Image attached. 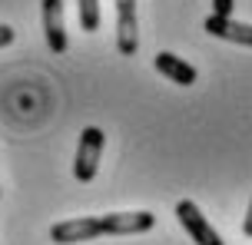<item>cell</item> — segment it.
I'll use <instances>...</instances> for the list:
<instances>
[{
  "label": "cell",
  "instance_id": "12",
  "mask_svg": "<svg viewBox=\"0 0 252 245\" xmlns=\"http://www.w3.org/2000/svg\"><path fill=\"white\" fill-rule=\"evenodd\" d=\"M242 235L252 239V199H249V209H246V219H242Z\"/></svg>",
  "mask_w": 252,
  "mask_h": 245
},
{
  "label": "cell",
  "instance_id": "7",
  "mask_svg": "<svg viewBox=\"0 0 252 245\" xmlns=\"http://www.w3.org/2000/svg\"><path fill=\"white\" fill-rule=\"evenodd\" d=\"M202 30H206L209 37L252 47V24H242V20H232V17H213V13H209V17L202 20Z\"/></svg>",
  "mask_w": 252,
  "mask_h": 245
},
{
  "label": "cell",
  "instance_id": "5",
  "mask_svg": "<svg viewBox=\"0 0 252 245\" xmlns=\"http://www.w3.org/2000/svg\"><path fill=\"white\" fill-rule=\"evenodd\" d=\"M100 216H80V219H66L50 225V242L57 245H76V242H93L100 239Z\"/></svg>",
  "mask_w": 252,
  "mask_h": 245
},
{
  "label": "cell",
  "instance_id": "8",
  "mask_svg": "<svg viewBox=\"0 0 252 245\" xmlns=\"http://www.w3.org/2000/svg\"><path fill=\"white\" fill-rule=\"evenodd\" d=\"M153 66H156V70H159L169 83H176V86H192V83L199 80L196 66L186 63L183 56H176V53H169V50L156 53V56H153Z\"/></svg>",
  "mask_w": 252,
  "mask_h": 245
},
{
  "label": "cell",
  "instance_id": "3",
  "mask_svg": "<svg viewBox=\"0 0 252 245\" xmlns=\"http://www.w3.org/2000/svg\"><path fill=\"white\" fill-rule=\"evenodd\" d=\"M156 225V216L139 209V212H106L100 216V232L103 235H143Z\"/></svg>",
  "mask_w": 252,
  "mask_h": 245
},
{
  "label": "cell",
  "instance_id": "6",
  "mask_svg": "<svg viewBox=\"0 0 252 245\" xmlns=\"http://www.w3.org/2000/svg\"><path fill=\"white\" fill-rule=\"evenodd\" d=\"M40 17H43V37L53 56H63L70 40H66V24H63V0H40Z\"/></svg>",
  "mask_w": 252,
  "mask_h": 245
},
{
  "label": "cell",
  "instance_id": "2",
  "mask_svg": "<svg viewBox=\"0 0 252 245\" xmlns=\"http://www.w3.org/2000/svg\"><path fill=\"white\" fill-rule=\"evenodd\" d=\"M176 219H179V225L186 229V235L196 245H226L222 235L213 229V222L202 216V209L196 206L192 199H179L176 202Z\"/></svg>",
  "mask_w": 252,
  "mask_h": 245
},
{
  "label": "cell",
  "instance_id": "9",
  "mask_svg": "<svg viewBox=\"0 0 252 245\" xmlns=\"http://www.w3.org/2000/svg\"><path fill=\"white\" fill-rule=\"evenodd\" d=\"M76 17H80V30L96 33L100 30V0H76Z\"/></svg>",
  "mask_w": 252,
  "mask_h": 245
},
{
  "label": "cell",
  "instance_id": "11",
  "mask_svg": "<svg viewBox=\"0 0 252 245\" xmlns=\"http://www.w3.org/2000/svg\"><path fill=\"white\" fill-rule=\"evenodd\" d=\"M13 37H17V33H13V27L0 24V50H3V47H10V43H13Z\"/></svg>",
  "mask_w": 252,
  "mask_h": 245
},
{
  "label": "cell",
  "instance_id": "1",
  "mask_svg": "<svg viewBox=\"0 0 252 245\" xmlns=\"http://www.w3.org/2000/svg\"><path fill=\"white\" fill-rule=\"evenodd\" d=\"M103 136L100 126H87L80 133V142H76V159H73V176L80 182H93L96 179V169H100V156H103Z\"/></svg>",
  "mask_w": 252,
  "mask_h": 245
},
{
  "label": "cell",
  "instance_id": "10",
  "mask_svg": "<svg viewBox=\"0 0 252 245\" xmlns=\"http://www.w3.org/2000/svg\"><path fill=\"white\" fill-rule=\"evenodd\" d=\"M236 0H213V17H232Z\"/></svg>",
  "mask_w": 252,
  "mask_h": 245
},
{
  "label": "cell",
  "instance_id": "4",
  "mask_svg": "<svg viewBox=\"0 0 252 245\" xmlns=\"http://www.w3.org/2000/svg\"><path fill=\"white\" fill-rule=\"evenodd\" d=\"M116 50L123 56H136L139 50L136 0H116Z\"/></svg>",
  "mask_w": 252,
  "mask_h": 245
}]
</instances>
